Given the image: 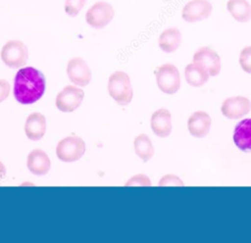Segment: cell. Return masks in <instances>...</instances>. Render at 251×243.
<instances>
[{
    "label": "cell",
    "instance_id": "obj_1",
    "mask_svg": "<svg viewBox=\"0 0 251 243\" xmlns=\"http://www.w3.org/2000/svg\"><path fill=\"white\" fill-rule=\"evenodd\" d=\"M45 91L44 75L32 67L21 69L15 77L14 95L21 104H32L39 100Z\"/></svg>",
    "mask_w": 251,
    "mask_h": 243
},
{
    "label": "cell",
    "instance_id": "obj_2",
    "mask_svg": "<svg viewBox=\"0 0 251 243\" xmlns=\"http://www.w3.org/2000/svg\"><path fill=\"white\" fill-rule=\"evenodd\" d=\"M108 91L110 96L120 105L126 106L132 99V87L129 76L122 71L115 72L109 77Z\"/></svg>",
    "mask_w": 251,
    "mask_h": 243
},
{
    "label": "cell",
    "instance_id": "obj_3",
    "mask_svg": "<svg viewBox=\"0 0 251 243\" xmlns=\"http://www.w3.org/2000/svg\"><path fill=\"white\" fill-rule=\"evenodd\" d=\"M28 57L27 47L23 41L10 40L4 44L1 50V59L10 68L24 67Z\"/></svg>",
    "mask_w": 251,
    "mask_h": 243
},
{
    "label": "cell",
    "instance_id": "obj_4",
    "mask_svg": "<svg viewBox=\"0 0 251 243\" xmlns=\"http://www.w3.org/2000/svg\"><path fill=\"white\" fill-rule=\"evenodd\" d=\"M84 152L85 143L77 136H68L59 141L56 147L57 157L61 161L68 163L79 160Z\"/></svg>",
    "mask_w": 251,
    "mask_h": 243
},
{
    "label": "cell",
    "instance_id": "obj_5",
    "mask_svg": "<svg viewBox=\"0 0 251 243\" xmlns=\"http://www.w3.org/2000/svg\"><path fill=\"white\" fill-rule=\"evenodd\" d=\"M156 80L161 91L167 94L176 93L180 86L179 73L176 66L167 63L160 66L156 72Z\"/></svg>",
    "mask_w": 251,
    "mask_h": 243
},
{
    "label": "cell",
    "instance_id": "obj_6",
    "mask_svg": "<svg viewBox=\"0 0 251 243\" xmlns=\"http://www.w3.org/2000/svg\"><path fill=\"white\" fill-rule=\"evenodd\" d=\"M115 11L111 4L99 1L94 3L86 12V23L94 28H102L106 26L114 18Z\"/></svg>",
    "mask_w": 251,
    "mask_h": 243
},
{
    "label": "cell",
    "instance_id": "obj_7",
    "mask_svg": "<svg viewBox=\"0 0 251 243\" xmlns=\"http://www.w3.org/2000/svg\"><path fill=\"white\" fill-rule=\"evenodd\" d=\"M83 97L84 92L82 89L73 85H67L57 95L56 106L62 112H74L80 105Z\"/></svg>",
    "mask_w": 251,
    "mask_h": 243
},
{
    "label": "cell",
    "instance_id": "obj_8",
    "mask_svg": "<svg viewBox=\"0 0 251 243\" xmlns=\"http://www.w3.org/2000/svg\"><path fill=\"white\" fill-rule=\"evenodd\" d=\"M212 11V4L208 0H191L183 7L181 16L184 21L194 23L208 18Z\"/></svg>",
    "mask_w": 251,
    "mask_h": 243
},
{
    "label": "cell",
    "instance_id": "obj_9",
    "mask_svg": "<svg viewBox=\"0 0 251 243\" xmlns=\"http://www.w3.org/2000/svg\"><path fill=\"white\" fill-rule=\"evenodd\" d=\"M67 73L70 80L78 86H86L91 79V72L81 58H73L69 61Z\"/></svg>",
    "mask_w": 251,
    "mask_h": 243
},
{
    "label": "cell",
    "instance_id": "obj_10",
    "mask_svg": "<svg viewBox=\"0 0 251 243\" xmlns=\"http://www.w3.org/2000/svg\"><path fill=\"white\" fill-rule=\"evenodd\" d=\"M222 113L228 119H239L251 110V101L242 96L230 97L224 101L222 105Z\"/></svg>",
    "mask_w": 251,
    "mask_h": 243
},
{
    "label": "cell",
    "instance_id": "obj_11",
    "mask_svg": "<svg viewBox=\"0 0 251 243\" xmlns=\"http://www.w3.org/2000/svg\"><path fill=\"white\" fill-rule=\"evenodd\" d=\"M193 62L201 65L212 76H215L220 73V57L213 49L209 47H202L198 49L193 55Z\"/></svg>",
    "mask_w": 251,
    "mask_h": 243
},
{
    "label": "cell",
    "instance_id": "obj_12",
    "mask_svg": "<svg viewBox=\"0 0 251 243\" xmlns=\"http://www.w3.org/2000/svg\"><path fill=\"white\" fill-rule=\"evenodd\" d=\"M211 118L210 116L203 111H197L193 113L187 122V127L191 135L195 137H205L211 126Z\"/></svg>",
    "mask_w": 251,
    "mask_h": 243
},
{
    "label": "cell",
    "instance_id": "obj_13",
    "mask_svg": "<svg viewBox=\"0 0 251 243\" xmlns=\"http://www.w3.org/2000/svg\"><path fill=\"white\" fill-rule=\"evenodd\" d=\"M151 128L159 137H167L172 131V116L169 110L159 109L151 117Z\"/></svg>",
    "mask_w": 251,
    "mask_h": 243
},
{
    "label": "cell",
    "instance_id": "obj_14",
    "mask_svg": "<svg viewBox=\"0 0 251 243\" xmlns=\"http://www.w3.org/2000/svg\"><path fill=\"white\" fill-rule=\"evenodd\" d=\"M26 165L33 174L43 175L50 170L51 162L45 152L41 149H34L28 154Z\"/></svg>",
    "mask_w": 251,
    "mask_h": 243
},
{
    "label": "cell",
    "instance_id": "obj_15",
    "mask_svg": "<svg viewBox=\"0 0 251 243\" xmlns=\"http://www.w3.org/2000/svg\"><path fill=\"white\" fill-rule=\"evenodd\" d=\"M25 131L30 140L41 139L46 131V121L45 117L40 113L30 114L25 124Z\"/></svg>",
    "mask_w": 251,
    "mask_h": 243
},
{
    "label": "cell",
    "instance_id": "obj_16",
    "mask_svg": "<svg viewBox=\"0 0 251 243\" xmlns=\"http://www.w3.org/2000/svg\"><path fill=\"white\" fill-rule=\"evenodd\" d=\"M233 141L240 150L251 152V119H245L237 123L233 132Z\"/></svg>",
    "mask_w": 251,
    "mask_h": 243
},
{
    "label": "cell",
    "instance_id": "obj_17",
    "mask_svg": "<svg viewBox=\"0 0 251 243\" xmlns=\"http://www.w3.org/2000/svg\"><path fill=\"white\" fill-rule=\"evenodd\" d=\"M184 76L189 85L199 87L208 81L210 74L201 65L193 62L186 66Z\"/></svg>",
    "mask_w": 251,
    "mask_h": 243
},
{
    "label": "cell",
    "instance_id": "obj_18",
    "mask_svg": "<svg viewBox=\"0 0 251 243\" xmlns=\"http://www.w3.org/2000/svg\"><path fill=\"white\" fill-rule=\"evenodd\" d=\"M181 43V33L176 27H169L165 29L159 37L160 48L167 53L176 51Z\"/></svg>",
    "mask_w": 251,
    "mask_h": 243
},
{
    "label": "cell",
    "instance_id": "obj_19",
    "mask_svg": "<svg viewBox=\"0 0 251 243\" xmlns=\"http://www.w3.org/2000/svg\"><path fill=\"white\" fill-rule=\"evenodd\" d=\"M226 8L237 22L245 23L251 20V5L246 0H228Z\"/></svg>",
    "mask_w": 251,
    "mask_h": 243
},
{
    "label": "cell",
    "instance_id": "obj_20",
    "mask_svg": "<svg viewBox=\"0 0 251 243\" xmlns=\"http://www.w3.org/2000/svg\"><path fill=\"white\" fill-rule=\"evenodd\" d=\"M134 151L144 162L150 160L154 155V148L150 138L146 134H139L134 139Z\"/></svg>",
    "mask_w": 251,
    "mask_h": 243
},
{
    "label": "cell",
    "instance_id": "obj_21",
    "mask_svg": "<svg viewBox=\"0 0 251 243\" xmlns=\"http://www.w3.org/2000/svg\"><path fill=\"white\" fill-rule=\"evenodd\" d=\"M86 0H66L65 1V12L71 16L75 17L79 11L85 5Z\"/></svg>",
    "mask_w": 251,
    "mask_h": 243
},
{
    "label": "cell",
    "instance_id": "obj_22",
    "mask_svg": "<svg viewBox=\"0 0 251 243\" xmlns=\"http://www.w3.org/2000/svg\"><path fill=\"white\" fill-rule=\"evenodd\" d=\"M239 64L244 72L251 73V46L242 49L239 56Z\"/></svg>",
    "mask_w": 251,
    "mask_h": 243
},
{
    "label": "cell",
    "instance_id": "obj_23",
    "mask_svg": "<svg viewBox=\"0 0 251 243\" xmlns=\"http://www.w3.org/2000/svg\"><path fill=\"white\" fill-rule=\"evenodd\" d=\"M151 184L150 179L148 176L144 174H136L132 176L126 183V185H143V186H149Z\"/></svg>",
    "mask_w": 251,
    "mask_h": 243
},
{
    "label": "cell",
    "instance_id": "obj_24",
    "mask_svg": "<svg viewBox=\"0 0 251 243\" xmlns=\"http://www.w3.org/2000/svg\"><path fill=\"white\" fill-rule=\"evenodd\" d=\"M160 185H162V186H164V185H178V186H182L183 182L176 175L167 174V175H165L164 177L161 178Z\"/></svg>",
    "mask_w": 251,
    "mask_h": 243
},
{
    "label": "cell",
    "instance_id": "obj_25",
    "mask_svg": "<svg viewBox=\"0 0 251 243\" xmlns=\"http://www.w3.org/2000/svg\"><path fill=\"white\" fill-rule=\"evenodd\" d=\"M10 92V84L5 79H0V102L5 100Z\"/></svg>",
    "mask_w": 251,
    "mask_h": 243
},
{
    "label": "cell",
    "instance_id": "obj_26",
    "mask_svg": "<svg viewBox=\"0 0 251 243\" xmlns=\"http://www.w3.org/2000/svg\"><path fill=\"white\" fill-rule=\"evenodd\" d=\"M5 172H6V169H5V166L0 162V180L4 177L5 175Z\"/></svg>",
    "mask_w": 251,
    "mask_h": 243
}]
</instances>
